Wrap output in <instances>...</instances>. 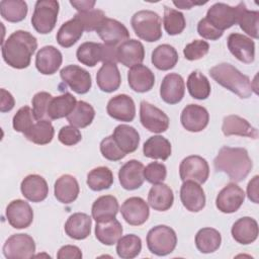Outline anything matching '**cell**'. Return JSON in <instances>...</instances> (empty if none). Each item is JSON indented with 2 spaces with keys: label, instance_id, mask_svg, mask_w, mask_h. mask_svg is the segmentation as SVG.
Here are the masks:
<instances>
[{
  "label": "cell",
  "instance_id": "obj_32",
  "mask_svg": "<svg viewBox=\"0 0 259 259\" xmlns=\"http://www.w3.org/2000/svg\"><path fill=\"white\" fill-rule=\"evenodd\" d=\"M112 138L118 148L126 155L135 152L140 144V135L138 131L127 124L117 125L112 133Z\"/></svg>",
  "mask_w": 259,
  "mask_h": 259
},
{
  "label": "cell",
  "instance_id": "obj_19",
  "mask_svg": "<svg viewBox=\"0 0 259 259\" xmlns=\"http://www.w3.org/2000/svg\"><path fill=\"white\" fill-rule=\"evenodd\" d=\"M144 165L138 160H130L125 162L118 171V179L122 188L126 190H135L140 188L145 180Z\"/></svg>",
  "mask_w": 259,
  "mask_h": 259
},
{
  "label": "cell",
  "instance_id": "obj_59",
  "mask_svg": "<svg viewBox=\"0 0 259 259\" xmlns=\"http://www.w3.org/2000/svg\"><path fill=\"white\" fill-rule=\"evenodd\" d=\"M258 175H255L252 180L249 181L248 186H247V195L248 198L254 202V203H258L259 199H258Z\"/></svg>",
  "mask_w": 259,
  "mask_h": 259
},
{
  "label": "cell",
  "instance_id": "obj_3",
  "mask_svg": "<svg viewBox=\"0 0 259 259\" xmlns=\"http://www.w3.org/2000/svg\"><path fill=\"white\" fill-rule=\"evenodd\" d=\"M210 77L220 85L237 94L240 98H248L253 93L249 77L241 73L229 63H221L209 70Z\"/></svg>",
  "mask_w": 259,
  "mask_h": 259
},
{
  "label": "cell",
  "instance_id": "obj_17",
  "mask_svg": "<svg viewBox=\"0 0 259 259\" xmlns=\"http://www.w3.org/2000/svg\"><path fill=\"white\" fill-rule=\"evenodd\" d=\"M228 49L231 54L245 64H251L255 60V42L248 36L233 32L228 36Z\"/></svg>",
  "mask_w": 259,
  "mask_h": 259
},
{
  "label": "cell",
  "instance_id": "obj_11",
  "mask_svg": "<svg viewBox=\"0 0 259 259\" xmlns=\"http://www.w3.org/2000/svg\"><path fill=\"white\" fill-rule=\"evenodd\" d=\"M60 76L63 82L78 94L87 93L92 86L90 73L77 65L64 67L60 72Z\"/></svg>",
  "mask_w": 259,
  "mask_h": 259
},
{
  "label": "cell",
  "instance_id": "obj_60",
  "mask_svg": "<svg viewBox=\"0 0 259 259\" xmlns=\"http://www.w3.org/2000/svg\"><path fill=\"white\" fill-rule=\"evenodd\" d=\"M94 0H81V1H70V4L75 7L78 12H86L93 9L95 5Z\"/></svg>",
  "mask_w": 259,
  "mask_h": 259
},
{
  "label": "cell",
  "instance_id": "obj_8",
  "mask_svg": "<svg viewBox=\"0 0 259 259\" xmlns=\"http://www.w3.org/2000/svg\"><path fill=\"white\" fill-rule=\"evenodd\" d=\"M35 243L27 234H14L3 245V254L7 259H28L34 256Z\"/></svg>",
  "mask_w": 259,
  "mask_h": 259
},
{
  "label": "cell",
  "instance_id": "obj_18",
  "mask_svg": "<svg viewBox=\"0 0 259 259\" xmlns=\"http://www.w3.org/2000/svg\"><path fill=\"white\" fill-rule=\"evenodd\" d=\"M106 111L110 117L119 121H133L136 116V105L126 94H118L109 99Z\"/></svg>",
  "mask_w": 259,
  "mask_h": 259
},
{
  "label": "cell",
  "instance_id": "obj_6",
  "mask_svg": "<svg viewBox=\"0 0 259 259\" xmlns=\"http://www.w3.org/2000/svg\"><path fill=\"white\" fill-rule=\"evenodd\" d=\"M176 245V233L168 226L158 225L147 234V247L152 254L157 256H166L172 253Z\"/></svg>",
  "mask_w": 259,
  "mask_h": 259
},
{
  "label": "cell",
  "instance_id": "obj_43",
  "mask_svg": "<svg viewBox=\"0 0 259 259\" xmlns=\"http://www.w3.org/2000/svg\"><path fill=\"white\" fill-rule=\"evenodd\" d=\"M95 110L91 104L86 101H77L73 111L67 116L69 123L75 127H86L90 125L94 119Z\"/></svg>",
  "mask_w": 259,
  "mask_h": 259
},
{
  "label": "cell",
  "instance_id": "obj_54",
  "mask_svg": "<svg viewBox=\"0 0 259 259\" xmlns=\"http://www.w3.org/2000/svg\"><path fill=\"white\" fill-rule=\"evenodd\" d=\"M166 176H167L166 166L160 162H151L144 169L145 179L152 184L163 182Z\"/></svg>",
  "mask_w": 259,
  "mask_h": 259
},
{
  "label": "cell",
  "instance_id": "obj_35",
  "mask_svg": "<svg viewBox=\"0 0 259 259\" xmlns=\"http://www.w3.org/2000/svg\"><path fill=\"white\" fill-rule=\"evenodd\" d=\"M77 100L74 95L69 92L63 93L59 96H53L48 106V119H59L67 117L75 108Z\"/></svg>",
  "mask_w": 259,
  "mask_h": 259
},
{
  "label": "cell",
  "instance_id": "obj_38",
  "mask_svg": "<svg viewBox=\"0 0 259 259\" xmlns=\"http://www.w3.org/2000/svg\"><path fill=\"white\" fill-rule=\"evenodd\" d=\"M222 243L220 232L213 228H202L195 235V245L198 251L204 254L213 253Z\"/></svg>",
  "mask_w": 259,
  "mask_h": 259
},
{
  "label": "cell",
  "instance_id": "obj_47",
  "mask_svg": "<svg viewBox=\"0 0 259 259\" xmlns=\"http://www.w3.org/2000/svg\"><path fill=\"white\" fill-rule=\"evenodd\" d=\"M163 24L169 35H177L184 30L186 21L182 12L168 6H164Z\"/></svg>",
  "mask_w": 259,
  "mask_h": 259
},
{
  "label": "cell",
  "instance_id": "obj_12",
  "mask_svg": "<svg viewBox=\"0 0 259 259\" xmlns=\"http://www.w3.org/2000/svg\"><path fill=\"white\" fill-rule=\"evenodd\" d=\"M103 42L107 46L116 47L130 38L127 28L119 21L105 17L95 30Z\"/></svg>",
  "mask_w": 259,
  "mask_h": 259
},
{
  "label": "cell",
  "instance_id": "obj_50",
  "mask_svg": "<svg viewBox=\"0 0 259 259\" xmlns=\"http://www.w3.org/2000/svg\"><path fill=\"white\" fill-rule=\"evenodd\" d=\"M52 94L46 91H40L34 94L32 97L31 103H32V112L34 115L35 120H41V119H48V106L52 99Z\"/></svg>",
  "mask_w": 259,
  "mask_h": 259
},
{
  "label": "cell",
  "instance_id": "obj_9",
  "mask_svg": "<svg viewBox=\"0 0 259 259\" xmlns=\"http://www.w3.org/2000/svg\"><path fill=\"white\" fill-rule=\"evenodd\" d=\"M179 175L182 181L190 180L203 184L209 176L208 163L198 155L188 156L179 165Z\"/></svg>",
  "mask_w": 259,
  "mask_h": 259
},
{
  "label": "cell",
  "instance_id": "obj_5",
  "mask_svg": "<svg viewBox=\"0 0 259 259\" xmlns=\"http://www.w3.org/2000/svg\"><path fill=\"white\" fill-rule=\"evenodd\" d=\"M246 9L244 2H240L237 6H230L226 3L218 2L211 5L205 19L217 29L223 31L237 24L242 12Z\"/></svg>",
  "mask_w": 259,
  "mask_h": 259
},
{
  "label": "cell",
  "instance_id": "obj_13",
  "mask_svg": "<svg viewBox=\"0 0 259 259\" xmlns=\"http://www.w3.org/2000/svg\"><path fill=\"white\" fill-rule=\"evenodd\" d=\"M245 199L244 190L236 183L227 184L215 198V206L224 213H233L243 204Z\"/></svg>",
  "mask_w": 259,
  "mask_h": 259
},
{
  "label": "cell",
  "instance_id": "obj_29",
  "mask_svg": "<svg viewBox=\"0 0 259 259\" xmlns=\"http://www.w3.org/2000/svg\"><path fill=\"white\" fill-rule=\"evenodd\" d=\"M79 183L77 179L70 174L60 176L55 182V197L62 203L68 204L75 201L79 195Z\"/></svg>",
  "mask_w": 259,
  "mask_h": 259
},
{
  "label": "cell",
  "instance_id": "obj_56",
  "mask_svg": "<svg viewBox=\"0 0 259 259\" xmlns=\"http://www.w3.org/2000/svg\"><path fill=\"white\" fill-rule=\"evenodd\" d=\"M197 32L201 37H203L205 39H209V40H217L220 37H222V35L224 33L223 31H220L214 26H212L205 19V17L199 20V22L197 24Z\"/></svg>",
  "mask_w": 259,
  "mask_h": 259
},
{
  "label": "cell",
  "instance_id": "obj_27",
  "mask_svg": "<svg viewBox=\"0 0 259 259\" xmlns=\"http://www.w3.org/2000/svg\"><path fill=\"white\" fill-rule=\"evenodd\" d=\"M223 134L227 137L229 136H241L248 137L256 140L258 138V131L251 125V123L236 114H231L224 117L222 125Z\"/></svg>",
  "mask_w": 259,
  "mask_h": 259
},
{
  "label": "cell",
  "instance_id": "obj_2",
  "mask_svg": "<svg viewBox=\"0 0 259 259\" xmlns=\"http://www.w3.org/2000/svg\"><path fill=\"white\" fill-rule=\"evenodd\" d=\"M217 171L226 173L231 180L241 182L247 178L253 164L245 148L223 147L213 160Z\"/></svg>",
  "mask_w": 259,
  "mask_h": 259
},
{
  "label": "cell",
  "instance_id": "obj_36",
  "mask_svg": "<svg viewBox=\"0 0 259 259\" xmlns=\"http://www.w3.org/2000/svg\"><path fill=\"white\" fill-rule=\"evenodd\" d=\"M172 148L170 142L162 136L150 137L143 146L144 156L151 159L167 160L171 156Z\"/></svg>",
  "mask_w": 259,
  "mask_h": 259
},
{
  "label": "cell",
  "instance_id": "obj_14",
  "mask_svg": "<svg viewBox=\"0 0 259 259\" xmlns=\"http://www.w3.org/2000/svg\"><path fill=\"white\" fill-rule=\"evenodd\" d=\"M120 212L124 221L131 226H141L147 222L150 215L149 205L142 197L133 196L121 204Z\"/></svg>",
  "mask_w": 259,
  "mask_h": 259
},
{
  "label": "cell",
  "instance_id": "obj_20",
  "mask_svg": "<svg viewBox=\"0 0 259 259\" xmlns=\"http://www.w3.org/2000/svg\"><path fill=\"white\" fill-rule=\"evenodd\" d=\"M180 199L183 206L192 212H198L205 206V194L202 187L194 181H183L180 188Z\"/></svg>",
  "mask_w": 259,
  "mask_h": 259
},
{
  "label": "cell",
  "instance_id": "obj_1",
  "mask_svg": "<svg viewBox=\"0 0 259 259\" xmlns=\"http://www.w3.org/2000/svg\"><path fill=\"white\" fill-rule=\"evenodd\" d=\"M4 62L14 69H25L30 65L31 57L37 49L36 38L28 31L12 32L1 46Z\"/></svg>",
  "mask_w": 259,
  "mask_h": 259
},
{
  "label": "cell",
  "instance_id": "obj_15",
  "mask_svg": "<svg viewBox=\"0 0 259 259\" xmlns=\"http://www.w3.org/2000/svg\"><path fill=\"white\" fill-rule=\"evenodd\" d=\"M182 126L191 133H198L204 130L209 121V114L205 107L198 104L186 105L180 115Z\"/></svg>",
  "mask_w": 259,
  "mask_h": 259
},
{
  "label": "cell",
  "instance_id": "obj_4",
  "mask_svg": "<svg viewBox=\"0 0 259 259\" xmlns=\"http://www.w3.org/2000/svg\"><path fill=\"white\" fill-rule=\"evenodd\" d=\"M136 34L148 42H154L162 37V20L158 13L152 10H140L131 19Z\"/></svg>",
  "mask_w": 259,
  "mask_h": 259
},
{
  "label": "cell",
  "instance_id": "obj_31",
  "mask_svg": "<svg viewBox=\"0 0 259 259\" xmlns=\"http://www.w3.org/2000/svg\"><path fill=\"white\" fill-rule=\"evenodd\" d=\"M96 83L103 92L111 93L117 90L121 83V76L116 64L103 63L96 74Z\"/></svg>",
  "mask_w": 259,
  "mask_h": 259
},
{
  "label": "cell",
  "instance_id": "obj_25",
  "mask_svg": "<svg viewBox=\"0 0 259 259\" xmlns=\"http://www.w3.org/2000/svg\"><path fill=\"white\" fill-rule=\"evenodd\" d=\"M127 82L134 91L145 93L154 87L155 75L147 66L137 65L128 70Z\"/></svg>",
  "mask_w": 259,
  "mask_h": 259
},
{
  "label": "cell",
  "instance_id": "obj_30",
  "mask_svg": "<svg viewBox=\"0 0 259 259\" xmlns=\"http://www.w3.org/2000/svg\"><path fill=\"white\" fill-rule=\"evenodd\" d=\"M91 226L92 219L87 213L75 212L68 218L64 229L70 238L84 240L90 235Z\"/></svg>",
  "mask_w": 259,
  "mask_h": 259
},
{
  "label": "cell",
  "instance_id": "obj_33",
  "mask_svg": "<svg viewBox=\"0 0 259 259\" xmlns=\"http://www.w3.org/2000/svg\"><path fill=\"white\" fill-rule=\"evenodd\" d=\"M148 202L152 208L158 211L168 210L174 202L173 190L164 183L154 184L148 193Z\"/></svg>",
  "mask_w": 259,
  "mask_h": 259
},
{
  "label": "cell",
  "instance_id": "obj_10",
  "mask_svg": "<svg viewBox=\"0 0 259 259\" xmlns=\"http://www.w3.org/2000/svg\"><path fill=\"white\" fill-rule=\"evenodd\" d=\"M140 120L146 130L156 134L166 132L170 121L164 111L146 100H143L140 104Z\"/></svg>",
  "mask_w": 259,
  "mask_h": 259
},
{
  "label": "cell",
  "instance_id": "obj_26",
  "mask_svg": "<svg viewBox=\"0 0 259 259\" xmlns=\"http://www.w3.org/2000/svg\"><path fill=\"white\" fill-rule=\"evenodd\" d=\"M233 239L242 245H248L256 241L259 229L256 220L250 217H243L237 220L231 229Z\"/></svg>",
  "mask_w": 259,
  "mask_h": 259
},
{
  "label": "cell",
  "instance_id": "obj_57",
  "mask_svg": "<svg viewBox=\"0 0 259 259\" xmlns=\"http://www.w3.org/2000/svg\"><path fill=\"white\" fill-rule=\"evenodd\" d=\"M57 258L59 259H80L82 258V252L80 248L74 245H65L58 251Z\"/></svg>",
  "mask_w": 259,
  "mask_h": 259
},
{
  "label": "cell",
  "instance_id": "obj_52",
  "mask_svg": "<svg viewBox=\"0 0 259 259\" xmlns=\"http://www.w3.org/2000/svg\"><path fill=\"white\" fill-rule=\"evenodd\" d=\"M209 51V45L202 39H195L186 45L183 49V55L188 61H196L203 58Z\"/></svg>",
  "mask_w": 259,
  "mask_h": 259
},
{
  "label": "cell",
  "instance_id": "obj_7",
  "mask_svg": "<svg viewBox=\"0 0 259 259\" xmlns=\"http://www.w3.org/2000/svg\"><path fill=\"white\" fill-rule=\"evenodd\" d=\"M59 2L56 0H38L31 16L33 28L41 34L50 33L56 26L59 14Z\"/></svg>",
  "mask_w": 259,
  "mask_h": 259
},
{
  "label": "cell",
  "instance_id": "obj_41",
  "mask_svg": "<svg viewBox=\"0 0 259 259\" xmlns=\"http://www.w3.org/2000/svg\"><path fill=\"white\" fill-rule=\"evenodd\" d=\"M55 130L50 119L36 120L31 128L24 134V137L31 143L36 145H47L52 142Z\"/></svg>",
  "mask_w": 259,
  "mask_h": 259
},
{
  "label": "cell",
  "instance_id": "obj_44",
  "mask_svg": "<svg viewBox=\"0 0 259 259\" xmlns=\"http://www.w3.org/2000/svg\"><path fill=\"white\" fill-rule=\"evenodd\" d=\"M28 8L22 0H2L0 2V14L8 22L22 21L27 14Z\"/></svg>",
  "mask_w": 259,
  "mask_h": 259
},
{
  "label": "cell",
  "instance_id": "obj_24",
  "mask_svg": "<svg viewBox=\"0 0 259 259\" xmlns=\"http://www.w3.org/2000/svg\"><path fill=\"white\" fill-rule=\"evenodd\" d=\"M22 195L29 201L40 202L49 194V186L44 177L37 174L27 175L20 184Z\"/></svg>",
  "mask_w": 259,
  "mask_h": 259
},
{
  "label": "cell",
  "instance_id": "obj_37",
  "mask_svg": "<svg viewBox=\"0 0 259 259\" xmlns=\"http://www.w3.org/2000/svg\"><path fill=\"white\" fill-rule=\"evenodd\" d=\"M179 59L177 51L170 45L163 44L152 52V64L161 71H168L175 67Z\"/></svg>",
  "mask_w": 259,
  "mask_h": 259
},
{
  "label": "cell",
  "instance_id": "obj_49",
  "mask_svg": "<svg viewBox=\"0 0 259 259\" xmlns=\"http://www.w3.org/2000/svg\"><path fill=\"white\" fill-rule=\"evenodd\" d=\"M238 24L241 29L253 38H258V25H259V12L256 10H247L242 12Z\"/></svg>",
  "mask_w": 259,
  "mask_h": 259
},
{
  "label": "cell",
  "instance_id": "obj_23",
  "mask_svg": "<svg viewBox=\"0 0 259 259\" xmlns=\"http://www.w3.org/2000/svg\"><path fill=\"white\" fill-rule=\"evenodd\" d=\"M63 62L62 53L54 46L41 48L35 56V67L44 75H53L61 67Z\"/></svg>",
  "mask_w": 259,
  "mask_h": 259
},
{
  "label": "cell",
  "instance_id": "obj_39",
  "mask_svg": "<svg viewBox=\"0 0 259 259\" xmlns=\"http://www.w3.org/2000/svg\"><path fill=\"white\" fill-rule=\"evenodd\" d=\"M118 208V201L113 195L99 196L92 204V218L96 222L105 219L115 218Z\"/></svg>",
  "mask_w": 259,
  "mask_h": 259
},
{
  "label": "cell",
  "instance_id": "obj_51",
  "mask_svg": "<svg viewBox=\"0 0 259 259\" xmlns=\"http://www.w3.org/2000/svg\"><path fill=\"white\" fill-rule=\"evenodd\" d=\"M83 23L85 31H93L96 30L99 24L106 17L104 12L99 9H92L86 12H78L75 14Z\"/></svg>",
  "mask_w": 259,
  "mask_h": 259
},
{
  "label": "cell",
  "instance_id": "obj_46",
  "mask_svg": "<svg viewBox=\"0 0 259 259\" xmlns=\"http://www.w3.org/2000/svg\"><path fill=\"white\" fill-rule=\"evenodd\" d=\"M142 250V240L134 234H128L116 243V253L122 259H133L137 257Z\"/></svg>",
  "mask_w": 259,
  "mask_h": 259
},
{
  "label": "cell",
  "instance_id": "obj_45",
  "mask_svg": "<svg viewBox=\"0 0 259 259\" xmlns=\"http://www.w3.org/2000/svg\"><path fill=\"white\" fill-rule=\"evenodd\" d=\"M113 183L112 171L105 166L92 169L87 175V185L93 191H101L110 188Z\"/></svg>",
  "mask_w": 259,
  "mask_h": 259
},
{
  "label": "cell",
  "instance_id": "obj_48",
  "mask_svg": "<svg viewBox=\"0 0 259 259\" xmlns=\"http://www.w3.org/2000/svg\"><path fill=\"white\" fill-rule=\"evenodd\" d=\"M34 120L35 118L32 109L29 106L25 105L19 108L14 114L12 119V125L16 132L22 133L24 135L34 124Z\"/></svg>",
  "mask_w": 259,
  "mask_h": 259
},
{
  "label": "cell",
  "instance_id": "obj_22",
  "mask_svg": "<svg viewBox=\"0 0 259 259\" xmlns=\"http://www.w3.org/2000/svg\"><path fill=\"white\" fill-rule=\"evenodd\" d=\"M117 62L125 67L141 65L145 59V48L140 40L127 39L116 49Z\"/></svg>",
  "mask_w": 259,
  "mask_h": 259
},
{
  "label": "cell",
  "instance_id": "obj_34",
  "mask_svg": "<svg viewBox=\"0 0 259 259\" xmlns=\"http://www.w3.org/2000/svg\"><path fill=\"white\" fill-rule=\"evenodd\" d=\"M84 31V26L81 20L74 15V17L64 22L57 32V41L63 48H70L75 45Z\"/></svg>",
  "mask_w": 259,
  "mask_h": 259
},
{
  "label": "cell",
  "instance_id": "obj_53",
  "mask_svg": "<svg viewBox=\"0 0 259 259\" xmlns=\"http://www.w3.org/2000/svg\"><path fill=\"white\" fill-rule=\"evenodd\" d=\"M100 152L102 156L109 161H119L126 155L118 148L112 136L104 138L100 143Z\"/></svg>",
  "mask_w": 259,
  "mask_h": 259
},
{
  "label": "cell",
  "instance_id": "obj_16",
  "mask_svg": "<svg viewBox=\"0 0 259 259\" xmlns=\"http://www.w3.org/2000/svg\"><path fill=\"white\" fill-rule=\"evenodd\" d=\"M6 219L14 229L28 228L33 221V210L28 202L22 199H14L6 207Z\"/></svg>",
  "mask_w": 259,
  "mask_h": 259
},
{
  "label": "cell",
  "instance_id": "obj_55",
  "mask_svg": "<svg viewBox=\"0 0 259 259\" xmlns=\"http://www.w3.org/2000/svg\"><path fill=\"white\" fill-rule=\"evenodd\" d=\"M58 139L65 146H74L82 140V135L77 127L73 125H65L60 130Z\"/></svg>",
  "mask_w": 259,
  "mask_h": 259
},
{
  "label": "cell",
  "instance_id": "obj_40",
  "mask_svg": "<svg viewBox=\"0 0 259 259\" xmlns=\"http://www.w3.org/2000/svg\"><path fill=\"white\" fill-rule=\"evenodd\" d=\"M187 90L194 99L204 100L210 94V83L208 79L199 71L191 72L187 78Z\"/></svg>",
  "mask_w": 259,
  "mask_h": 259
},
{
  "label": "cell",
  "instance_id": "obj_61",
  "mask_svg": "<svg viewBox=\"0 0 259 259\" xmlns=\"http://www.w3.org/2000/svg\"><path fill=\"white\" fill-rule=\"evenodd\" d=\"M206 2H193V1H189V0H182V1H173V4L180 9H190L192 6L195 5H202L205 4Z\"/></svg>",
  "mask_w": 259,
  "mask_h": 259
},
{
  "label": "cell",
  "instance_id": "obj_21",
  "mask_svg": "<svg viewBox=\"0 0 259 259\" xmlns=\"http://www.w3.org/2000/svg\"><path fill=\"white\" fill-rule=\"evenodd\" d=\"M185 93V84L183 78L177 73L167 74L160 86V96L168 104L180 102Z\"/></svg>",
  "mask_w": 259,
  "mask_h": 259
},
{
  "label": "cell",
  "instance_id": "obj_42",
  "mask_svg": "<svg viewBox=\"0 0 259 259\" xmlns=\"http://www.w3.org/2000/svg\"><path fill=\"white\" fill-rule=\"evenodd\" d=\"M102 54L103 44L86 41L79 46L76 52V57L81 64L87 67H94L98 62L102 61Z\"/></svg>",
  "mask_w": 259,
  "mask_h": 259
},
{
  "label": "cell",
  "instance_id": "obj_58",
  "mask_svg": "<svg viewBox=\"0 0 259 259\" xmlns=\"http://www.w3.org/2000/svg\"><path fill=\"white\" fill-rule=\"evenodd\" d=\"M1 92V100H0V111L1 112H7L10 111L14 105H15V100L14 97L10 92L2 88L0 90Z\"/></svg>",
  "mask_w": 259,
  "mask_h": 259
},
{
  "label": "cell",
  "instance_id": "obj_28",
  "mask_svg": "<svg viewBox=\"0 0 259 259\" xmlns=\"http://www.w3.org/2000/svg\"><path fill=\"white\" fill-rule=\"evenodd\" d=\"M122 231L121 224L115 218L105 219L96 222L95 237L103 245L111 246L120 239Z\"/></svg>",
  "mask_w": 259,
  "mask_h": 259
}]
</instances>
